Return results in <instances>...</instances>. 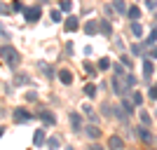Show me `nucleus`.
Returning <instances> with one entry per match:
<instances>
[{"mask_svg":"<svg viewBox=\"0 0 157 150\" xmlns=\"http://www.w3.org/2000/svg\"><path fill=\"white\" fill-rule=\"evenodd\" d=\"M63 28H66V31H68V33H73V31H78V28H80V21H78V17H75V14H71V17H68V19H66Z\"/></svg>","mask_w":157,"mask_h":150,"instance_id":"39448f33","label":"nucleus"},{"mask_svg":"<svg viewBox=\"0 0 157 150\" xmlns=\"http://www.w3.org/2000/svg\"><path fill=\"white\" fill-rule=\"evenodd\" d=\"M96 31H98V21H96V19H89V21L85 24V33H87V35H94Z\"/></svg>","mask_w":157,"mask_h":150,"instance_id":"9d476101","label":"nucleus"},{"mask_svg":"<svg viewBox=\"0 0 157 150\" xmlns=\"http://www.w3.org/2000/svg\"><path fill=\"white\" fill-rule=\"evenodd\" d=\"M52 21H54V24H59V21H61V10H52Z\"/></svg>","mask_w":157,"mask_h":150,"instance_id":"c756f323","label":"nucleus"},{"mask_svg":"<svg viewBox=\"0 0 157 150\" xmlns=\"http://www.w3.org/2000/svg\"><path fill=\"white\" fill-rule=\"evenodd\" d=\"M98 31H101V35H105V38H110V33H113V26L108 24L105 19L98 21Z\"/></svg>","mask_w":157,"mask_h":150,"instance_id":"6e6552de","label":"nucleus"},{"mask_svg":"<svg viewBox=\"0 0 157 150\" xmlns=\"http://www.w3.org/2000/svg\"><path fill=\"white\" fill-rule=\"evenodd\" d=\"M85 71L89 73V75H96V66H92L89 61H85Z\"/></svg>","mask_w":157,"mask_h":150,"instance_id":"c85d7f7f","label":"nucleus"},{"mask_svg":"<svg viewBox=\"0 0 157 150\" xmlns=\"http://www.w3.org/2000/svg\"><path fill=\"white\" fill-rule=\"evenodd\" d=\"M24 17H26V21H38L40 19V7H26L24 10Z\"/></svg>","mask_w":157,"mask_h":150,"instance_id":"20e7f679","label":"nucleus"},{"mask_svg":"<svg viewBox=\"0 0 157 150\" xmlns=\"http://www.w3.org/2000/svg\"><path fill=\"white\" fill-rule=\"evenodd\" d=\"M152 73H155V66H152V61H150V59H145V61H143V75H145V80L150 78Z\"/></svg>","mask_w":157,"mask_h":150,"instance_id":"f8f14e48","label":"nucleus"},{"mask_svg":"<svg viewBox=\"0 0 157 150\" xmlns=\"http://www.w3.org/2000/svg\"><path fill=\"white\" fill-rule=\"evenodd\" d=\"M87 136H89V138H94V141H96V138L101 136V129H98L96 124H89V127H87Z\"/></svg>","mask_w":157,"mask_h":150,"instance_id":"ddd939ff","label":"nucleus"},{"mask_svg":"<svg viewBox=\"0 0 157 150\" xmlns=\"http://www.w3.org/2000/svg\"><path fill=\"white\" fill-rule=\"evenodd\" d=\"M0 56L7 61V66L10 68H17L19 66V61H21V56H19V52L14 49L12 45H5V47H0Z\"/></svg>","mask_w":157,"mask_h":150,"instance_id":"f257e3e1","label":"nucleus"},{"mask_svg":"<svg viewBox=\"0 0 157 150\" xmlns=\"http://www.w3.org/2000/svg\"><path fill=\"white\" fill-rule=\"evenodd\" d=\"M127 85H129V87H134V85H136V78H134L131 73H127Z\"/></svg>","mask_w":157,"mask_h":150,"instance_id":"2f4dec72","label":"nucleus"},{"mask_svg":"<svg viewBox=\"0 0 157 150\" xmlns=\"http://www.w3.org/2000/svg\"><path fill=\"white\" fill-rule=\"evenodd\" d=\"M2 134H5V127H0V136H2Z\"/></svg>","mask_w":157,"mask_h":150,"instance_id":"79ce46f5","label":"nucleus"},{"mask_svg":"<svg viewBox=\"0 0 157 150\" xmlns=\"http://www.w3.org/2000/svg\"><path fill=\"white\" fill-rule=\"evenodd\" d=\"M113 91H115L117 96H124L127 91H129V85H127V73H117V75H113Z\"/></svg>","mask_w":157,"mask_h":150,"instance_id":"f03ea898","label":"nucleus"},{"mask_svg":"<svg viewBox=\"0 0 157 150\" xmlns=\"http://www.w3.org/2000/svg\"><path fill=\"white\" fill-rule=\"evenodd\" d=\"M141 122L148 127V124H150V115H148V113H141Z\"/></svg>","mask_w":157,"mask_h":150,"instance_id":"473e14b6","label":"nucleus"},{"mask_svg":"<svg viewBox=\"0 0 157 150\" xmlns=\"http://www.w3.org/2000/svg\"><path fill=\"white\" fill-rule=\"evenodd\" d=\"M31 78H28L26 73H19V75H14V85H28Z\"/></svg>","mask_w":157,"mask_h":150,"instance_id":"f3484780","label":"nucleus"},{"mask_svg":"<svg viewBox=\"0 0 157 150\" xmlns=\"http://www.w3.org/2000/svg\"><path fill=\"white\" fill-rule=\"evenodd\" d=\"M85 94L89 98H94V96H96V87H94V85H85Z\"/></svg>","mask_w":157,"mask_h":150,"instance_id":"bb28decb","label":"nucleus"},{"mask_svg":"<svg viewBox=\"0 0 157 150\" xmlns=\"http://www.w3.org/2000/svg\"><path fill=\"white\" fill-rule=\"evenodd\" d=\"M71 127H73V131H80V127H82V117H80V113H71Z\"/></svg>","mask_w":157,"mask_h":150,"instance_id":"1a4fd4ad","label":"nucleus"},{"mask_svg":"<svg viewBox=\"0 0 157 150\" xmlns=\"http://www.w3.org/2000/svg\"><path fill=\"white\" fill-rule=\"evenodd\" d=\"M134 108H136V106L131 103L129 98H122V110H124V113H129V115H134Z\"/></svg>","mask_w":157,"mask_h":150,"instance_id":"6ab92c4d","label":"nucleus"},{"mask_svg":"<svg viewBox=\"0 0 157 150\" xmlns=\"http://www.w3.org/2000/svg\"><path fill=\"white\" fill-rule=\"evenodd\" d=\"M38 68H40L42 73H45L47 78H54V68H52V66H47L45 61H40V63H38Z\"/></svg>","mask_w":157,"mask_h":150,"instance_id":"2eb2a0df","label":"nucleus"},{"mask_svg":"<svg viewBox=\"0 0 157 150\" xmlns=\"http://www.w3.org/2000/svg\"><path fill=\"white\" fill-rule=\"evenodd\" d=\"M59 145H61V138H59V136H52V138H47V148H49V150H56Z\"/></svg>","mask_w":157,"mask_h":150,"instance_id":"aec40b11","label":"nucleus"},{"mask_svg":"<svg viewBox=\"0 0 157 150\" xmlns=\"http://www.w3.org/2000/svg\"><path fill=\"white\" fill-rule=\"evenodd\" d=\"M131 103L141 106V103H143V94H141V91H131Z\"/></svg>","mask_w":157,"mask_h":150,"instance_id":"5701e85b","label":"nucleus"},{"mask_svg":"<svg viewBox=\"0 0 157 150\" xmlns=\"http://www.w3.org/2000/svg\"><path fill=\"white\" fill-rule=\"evenodd\" d=\"M82 113H87V117L92 120V122H96V120H98V117H96V113L92 110V106H85V108H82Z\"/></svg>","mask_w":157,"mask_h":150,"instance_id":"393cba45","label":"nucleus"},{"mask_svg":"<svg viewBox=\"0 0 157 150\" xmlns=\"http://www.w3.org/2000/svg\"><path fill=\"white\" fill-rule=\"evenodd\" d=\"M136 131H138V136H141V141H145V143H150V141H152V134L145 129V127H141V129H136Z\"/></svg>","mask_w":157,"mask_h":150,"instance_id":"dca6fc26","label":"nucleus"},{"mask_svg":"<svg viewBox=\"0 0 157 150\" xmlns=\"http://www.w3.org/2000/svg\"><path fill=\"white\" fill-rule=\"evenodd\" d=\"M96 68H98V71H105V68H110V61H108V59H101Z\"/></svg>","mask_w":157,"mask_h":150,"instance_id":"cd10ccee","label":"nucleus"},{"mask_svg":"<svg viewBox=\"0 0 157 150\" xmlns=\"http://www.w3.org/2000/svg\"><path fill=\"white\" fill-rule=\"evenodd\" d=\"M12 10H14V12H24V10H26V7L21 5L19 0H14V2H12Z\"/></svg>","mask_w":157,"mask_h":150,"instance_id":"7c9ffc66","label":"nucleus"},{"mask_svg":"<svg viewBox=\"0 0 157 150\" xmlns=\"http://www.w3.org/2000/svg\"><path fill=\"white\" fill-rule=\"evenodd\" d=\"M131 35H134V38H141V35H143V28H141V24L131 21Z\"/></svg>","mask_w":157,"mask_h":150,"instance_id":"412c9836","label":"nucleus"},{"mask_svg":"<svg viewBox=\"0 0 157 150\" xmlns=\"http://www.w3.org/2000/svg\"><path fill=\"white\" fill-rule=\"evenodd\" d=\"M59 80L63 82V85H73V73L71 71H61L59 73Z\"/></svg>","mask_w":157,"mask_h":150,"instance_id":"4468645a","label":"nucleus"},{"mask_svg":"<svg viewBox=\"0 0 157 150\" xmlns=\"http://www.w3.org/2000/svg\"><path fill=\"white\" fill-rule=\"evenodd\" d=\"M122 63H124V66H129V68H131V59H129V56H122Z\"/></svg>","mask_w":157,"mask_h":150,"instance_id":"58836bf2","label":"nucleus"},{"mask_svg":"<svg viewBox=\"0 0 157 150\" xmlns=\"http://www.w3.org/2000/svg\"><path fill=\"white\" fill-rule=\"evenodd\" d=\"M59 10H61V12H71V10H73V2H71V0H61Z\"/></svg>","mask_w":157,"mask_h":150,"instance_id":"a878e982","label":"nucleus"},{"mask_svg":"<svg viewBox=\"0 0 157 150\" xmlns=\"http://www.w3.org/2000/svg\"><path fill=\"white\" fill-rule=\"evenodd\" d=\"M12 117H14V124H26V122H31V120H33V115L26 110V108H17Z\"/></svg>","mask_w":157,"mask_h":150,"instance_id":"7ed1b4c3","label":"nucleus"},{"mask_svg":"<svg viewBox=\"0 0 157 150\" xmlns=\"http://www.w3.org/2000/svg\"><path fill=\"white\" fill-rule=\"evenodd\" d=\"M127 17H129L131 21H136L138 17H141V10H138V7H129V10H127Z\"/></svg>","mask_w":157,"mask_h":150,"instance_id":"4be33fe9","label":"nucleus"},{"mask_svg":"<svg viewBox=\"0 0 157 150\" xmlns=\"http://www.w3.org/2000/svg\"><path fill=\"white\" fill-rule=\"evenodd\" d=\"M7 12H10V7H7V5H2V2H0V14H7Z\"/></svg>","mask_w":157,"mask_h":150,"instance_id":"4c0bfd02","label":"nucleus"},{"mask_svg":"<svg viewBox=\"0 0 157 150\" xmlns=\"http://www.w3.org/2000/svg\"><path fill=\"white\" fill-rule=\"evenodd\" d=\"M155 42H157V28H152V31H150V35H148V38H145V47H148V45H155Z\"/></svg>","mask_w":157,"mask_h":150,"instance_id":"b1692460","label":"nucleus"},{"mask_svg":"<svg viewBox=\"0 0 157 150\" xmlns=\"http://www.w3.org/2000/svg\"><path fill=\"white\" fill-rule=\"evenodd\" d=\"M108 148H110V150H122V148H124V141H122L120 136H110V141H108Z\"/></svg>","mask_w":157,"mask_h":150,"instance_id":"0eeeda50","label":"nucleus"},{"mask_svg":"<svg viewBox=\"0 0 157 150\" xmlns=\"http://www.w3.org/2000/svg\"><path fill=\"white\" fill-rule=\"evenodd\" d=\"M26 98H28V101H35V98H38V94H35V91H28Z\"/></svg>","mask_w":157,"mask_h":150,"instance_id":"e433bc0d","label":"nucleus"},{"mask_svg":"<svg viewBox=\"0 0 157 150\" xmlns=\"http://www.w3.org/2000/svg\"><path fill=\"white\" fill-rule=\"evenodd\" d=\"M92 150H103V148H101V145H92Z\"/></svg>","mask_w":157,"mask_h":150,"instance_id":"ea45409f","label":"nucleus"},{"mask_svg":"<svg viewBox=\"0 0 157 150\" xmlns=\"http://www.w3.org/2000/svg\"><path fill=\"white\" fill-rule=\"evenodd\" d=\"M148 94H150V98H157V82L150 87V91H148Z\"/></svg>","mask_w":157,"mask_h":150,"instance_id":"72a5a7b5","label":"nucleus"},{"mask_svg":"<svg viewBox=\"0 0 157 150\" xmlns=\"http://www.w3.org/2000/svg\"><path fill=\"white\" fill-rule=\"evenodd\" d=\"M47 138H45V129H35V134H33V143L35 145H42Z\"/></svg>","mask_w":157,"mask_h":150,"instance_id":"9b49d317","label":"nucleus"},{"mask_svg":"<svg viewBox=\"0 0 157 150\" xmlns=\"http://www.w3.org/2000/svg\"><path fill=\"white\" fill-rule=\"evenodd\" d=\"M148 59H150V61H152V59H157V47H152V49H150V54H148Z\"/></svg>","mask_w":157,"mask_h":150,"instance_id":"c9c22d12","label":"nucleus"},{"mask_svg":"<svg viewBox=\"0 0 157 150\" xmlns=\"http://www.w3.org/2000/svg\"><path fill=\"white\" fill-rule=\"evenodd\" d=\"M35 115H38V117L42 120L45 124H54V122H56V117H54L49 110H40V113H35Z\"/></svg>","mask_w":157,"mask_h":150,"instance_id":"423d86ee","label":"nucleus"},{"mask_svg":"<svg viewBox=\"0 0 157 150\" xmlns=\"http://www.w3.org/2000/svg\"><path fill=\"white\" fill-rule=\"evenodd\" d=\"M66 150H73V148H66Z\"/></svg>","mask_w":157,"mask_h":150,"instance_id":"37998d69","label":"nucleus"},{"mask_svg":"<svg viewBox=\"0 0 157 150\" xmlns=\"http://www.w3.org/2000/svg\"><path fill=\"white\" fill-rule=\"evenodd\" d=\"M0 35H7V33H5V28H2V26H0Z\"/></svg>","mask_w":157,"mask_h":150,"instance_id":"a19ab883","label":"nucleus"},{"mask_svg":"<svg viewBox=\"0 0 157 150\" xmlns=\"http://www.w3.org/2000/svg\"><path fill=\"white\" fill-rule=\"evenodd\" d=\"M113 10L120 14H124L127 12V5H124V0H113Z\"/></svg>","mask_w":157,"mask_h":150,"instance_id":"a211bd4d","label":"nucleus"},{"mask_svg":"<svg viewBox=\"0 0 157 150\" xmlns=\"http://www.w3.org/2000/svg\"><path fill=\"white\" fill-rule=\"evenodd\" d=\"M131 52H134V54H141V52H143V45H134V47H131Z\"/></svg>","mask_w":157,"mask_h":150,"instance_id":"f704fd0d","label":"nucleus"}]
</instances>
